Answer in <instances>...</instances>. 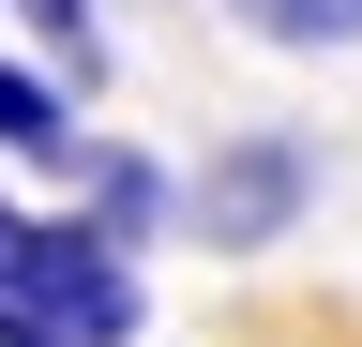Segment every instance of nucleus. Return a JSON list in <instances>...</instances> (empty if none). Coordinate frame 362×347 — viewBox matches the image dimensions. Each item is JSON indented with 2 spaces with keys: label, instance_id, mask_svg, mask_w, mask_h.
<instances>
[{
  "label": "nucleus",
  "instance_id": "nucleus-2",
  "mask_svg": "<svg viewBox=\"0 0 362 347\" xmlns=\"http://www.w3.org/2000/svg\"><path fill=\"white\" fill-rule=\"evenodd\" d=\"M302 196H317V136H287V121H242L197 182H181V227H197L211 257H272L302 227Z\"/></svg>",
  "mask_w": 362,
  "mask_h": 347
},
{
  "label": "nucleus",
  "instance_id": "nucleus-4",
  "mask_svg": "<svg viewBox=\"0 0 362 347\" xmlns=\"http://www.w3.org/2000/svg\"><path fill=\"white\" fill-rule=\"evenodd\" d=\"M0 151H30V166H76V91H45L30 61H0Z\"/></svg>",
  "mask_w": 362,
  "mask_h": 347
},
{
  "label": "nucleus",
  "instance_id": "nucleus-5",
  "mask_svg": "<svg viewBox=\"0 0 362 347\" xmlns=\"http://www.w3.org/2000/svg\"><path fill=\"white\" fill-rule=\"evenodd\" d=\"M257 46H362V0H226Z\"/></svg>",
  "mask_w": 362,
  "mask_h": 347
},
{
  "label": "nucleus",
  "instance_id": "nucleus-3",
  "mask_svg": "<svg viewBox=\"0 0 362 347\" xmlns=\"http://www.w3.org/2000/svg\"><path fill=\"white\" fill-rule=\"evenodd\" d=\"M76 182H90V211H76V227L106 242V257H121V242H151L166 211H181V182H166V166H136V151H76Z\"/></svg>",
  "mask_w": 362,
  "mask_h": 347
},
{
  "label": "nucleus",
  "instance_id": "nucleus-1",
  "mask_svg": "<svg viewBox=\"0 0 362 347\" xmlns=\"http://www.w3.org/2000/svg\"><path fill=\"white\" fill-rule=\"evenodd\" d=\"M121 332H136V272L90 227H45L0 196V347H121Z\"/></svg>",
  "mask_w": 362,
  "mask_h": 347
},
{
  "label": "nucleus",
  "instance_id": "nucleus-6",
  "mask_svg": "<svg viewBox=\"0 0 362 347\" xmlns=\"http://www.w3.org/2000/svg\"><path fill=\"white\" fill-rule=\"evenodd\" d=\"M16 16L45 30V61H61L76 91H90V76H106V30H90V0H16Z\"/></svg>",
  "mask_w": 362,
  "mask_h": 347
}]
</instances>
